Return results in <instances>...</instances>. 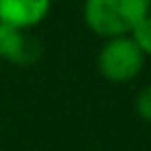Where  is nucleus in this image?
Returning <instances> with one entry per match:
<instances>
[{"label": "nucleus", "mask_w": 151, "mask_h": 151, "mask_svg": "<svg viewBox=\"0 0 151 151\" xmlns=\"http://www.w3.org/2000/svg\"><path fill=\"white\" fill-rule=\"evenodd\" d=\"M52 11V0H0V23L31 31Z\"/></svg>", "instance_id": "nucleus-3"}, {"label": "nucleus", "mask_w": 151, "mask_h": 151, "mask_svg": "<svg viewBox=\"0 0 151 151\" xmlns=\"http://www.w3.org/2000/svg\"><path fill=\"white\" fill-rule=\"evenodd\" d=\"M134 110H137V114L145 122L151 124V85H145L137 93V97H134Z\"/></svg>", "instance_id": "nucleus-6"}, {"label": "nucleus", "mask_w": 151, "mask_h": 151, "mask_svg": "<svg viewBox=\"0 0 151 151\" xmlns=\"http://www.w3.org/2000/svg\"><path fill=\"white\" fill-rule=\"evenodd\" d=\"M147 56L139 50L134 40L130 35L110 37L104 42L97 54V70L104 79L110 83H130L134 81L143 66Z\"/></svg>", "instance_id": "nucleus-2"}, {"label": "nucleus", "mask_w": 151, "mask_h": 151, "mask_svg": "<svg viewBox=\"0 0 151 151\" xmlns=\"http://www.w3.org/2000/svg\"><path fill=\"white\" fill-rule=\"evenodd\" d=\"M130 37L134 40V44L139 46V50L149 58L151 56V17L149 15L132 29Z\"/></svg>", "instance_id": "nucleus-5"}, {"label": "nucleus", "mask_w": 151, "mask_h": 151, "mask_svg": "<svg viewBox=\"0 0 151 151\" xmlns=\"http://www.w3.org/2000/svg\"><path fill=\"white\" fill-rule=\"evenodd\" d=\"M149 17H151V9H149Z\"/></svg>", "instance_id": "nucleus-7"}, {"label": "nucleus", "mask_w": 151, "mask_h": 151, "mask_svg": "<svg viewBox=\"0 0 151 151\" xmlns=\"http://www.w3.org/2000/svg\"><path fill=\"white\" fill-rule=\"evenodd\" d=\"M42 54L40 42L25 29L0 23V58L13 64H33Z\"/></svg>", "instance_id": "nucleus-4"}, {"label": "nucleus", "mask_w": 151, "mask_h": 151, "mask_svg": "<svg viewBox=\"0 0 151 151\" xmlns=\"http://www.w3.org/2000/svg\"><path fill=\"white\" fill-rule=\"evenodd\" d=\"M151 0H85L83 21L91 33L110 40L130 35L149 15Z\"/></svg>", "instance_id": "nucleus-1"}]
</instances>
